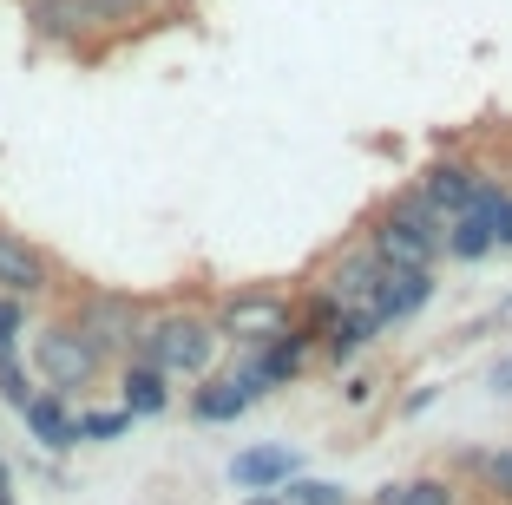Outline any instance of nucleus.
Here are the masks:
<instances>
[{"mask_svg": "<svg viewBox=\"0 0 512 505\" xmlns=\"http://www.w3.org/2000/svg\"><path fill=\"white\" fill-rule=\"evenodd\" d=\"M132 355L151 361L158 374H171V381H204L224 355V335H217L204 302H165V309H145Z\"/></svg>", "mask_w": 512, "mask_h": 505, "instance_id": "f257e3e1", "label": "nucleus"}, {"mask_svg": "<svg viewBox=\"0 0 512 505\" xmlns=\"http://www.w3.org/2000/svg\"><path fill=\"white\" fill-rule=\"evenodd\" d=\"M440 237H447V223L421 204L414 184L394 191L388 204L368 217V230H362V243L381 256V269H434L440 263Z\"/></svg>", "mask_w": 512, "mask_h": 505, "instance_id": "f03ea898", "label": "nucleus"}, {"mask_svg": "<svg viewBox=\"0 0 512 505\" xmlns=\"http://www.w3.org/2000/svg\"><path fill=\"white\" fill-rule=\"evenodd\" d=\"M20 355H27L33 381L66 394V401H86L92 387L106 381V355H99L66 315H46L40 328H27V348H20Z\"/></svg>", "mask_w": 512, "mask_h": 505, "instance_id": "7ed1b4c3", "label": "nucleus"}, {"mask_svg": "<svg viewBox=\"0 0 512 505\" xmlns=\"http://www.w3.org/2000/svg\"><path fill=\"white\" fill-rule=\"evenodd\" d=\"M145 309L151 302H138V296H125V289H106V283H79L73 296H66V322L86 335L99 355H106V368H119L125 355L138 348V328H145Z\"/></svg>", "mask_w": 512, "mask_h": 505, "instance_id": "20e7f679", "label": "nucleus"}, {"mask_svg": "<svg viewBox=\"0 0 512 505\" xmlns=\"http://www.w3.org/2000/svg\"><path fill=\"white\" fill-rule=\"evenodd\" d=\"M211 322L224 335V348H263L276 342L283 328H296V289H276V283H243V289H224L211 302Z\"/></svg>", "mask_w": 512, "mask_h": 505, "instance_id": "39448f33", "label": "nucleus"}, {"mask_svg": "<svg viewBox=\"0 0 512 505\" xmlns=\"http://www.w3.org/2000/svg\"><path fill=\"white\" fill-rule=\"evenodd\" d=\"M493 250H512V191L499 178H486L480 191H473V204L447 223L440 256H447V263H486Z\"/></svg>", "mask_w": 512, "mask_h": 505, "instance_id": "423d86ee", "label": "nucleus"}, {"mask_svg": "<svg viewBox=\"0 0 512 505\" xmlns=\"http://www.w3.org/2000/svg\"><path fill=\"white\" fill-rule=\"evenodd\" d=\"M60 289H66V276H60V263H53V250H40L14 223H0V296L53 302Z\"/></svg>", "mask_w": 512, "mask_h": 505, "instance_id": "0eeeda50", "label": "nucleus"}, {"mask_svg": "<svg viewBox=\"0 0 512 505\" xmlns=\"http://www.w3.org/2000/svg\"><path fill=\"white\" fill-rule=\"evenodd\" d=\"M270 387H263V374L250 368V355H237V368H211L204 381H191V420H204V427H224V420H243L256 401H263Z\"/></svg>", "mask_w": 512, "mask_h": 505, "instance_id": "6e6552de", "label": "nucleus"}, {"mask_svg": "<svg viewBox=\"0 0 512 505\" xmlns=\"http://www.w3.org/2000/svg\"><path fill=\"white\" fill-rule=\"evenodd\" d=\"M480 184H486L480 164H473L467 151H447V158H434V164L421 171V178H414V191H421V204L434 210L440 223H453L460 210L473 204V191H480Z\"/></svg>", "mask_w": 512, "mask_h": 505, "instance_id": "1a4fd4ad", "label": "nucleus"}, {"mask_svg": "<svg viewBox=\"0 0 512 505\" xmlns=\"http://www.w3.org/2000/svg\"><path fill=\"white\" fill-rule=\"evenodd\" d=\"M309 361H316V328L296 315V328H283L276 342H263V348H250V368L263 374V387H296L302 374H309Z\"/></svg>", "mask_w": 512, "mask_h": 505, "instance_id": "9d476101", "label": "nucleus"}, {"mask_svg": "<svg viewBox=\"0 0 512 505\" xmlns=\"http://www.w3.org/2000/svg\"><path fill=\"white\" fill-rule=\"evenodd\" d=\"M434 302V269H381L375 283V302H368V315L381 322V335L401 322H414V315Z\"/></svg>", "mask_w": 512, "mask_h": 505, "instance_id": "9b49d317", "label": "nucleus"}, {"mask_svg": "<svg viewBox=\"0 0 512 505\" xmlns=\"http://www.w3.org/2000/svg\"><path fill=\"white\" fill-rule=\"evenodd\" d=\"M375 342H381V322H375L368 309H335L329 322L316 328V355H322V361H335V368L362 361Z\"/></svg>", "mask_w": 512, "mask_h": 505, "instance_id": "f8f14e48", "label": "nucleus"}, {"mask_svg": "<svg viewBox=\"0 0 512 505\" xmlns=\"http://www.w3.org/2000/svg\"><path fill=\"white\" fill-rule=\"evenodd\" d=\"M73 407L79 401H66V394H53V387H33V401L20 407V420H27V433L46 446V453H73V446H79Z\"/></svg>", "mask_w": 512, "mask_h": 505, "instance_id": "ddd939ff", "label": "nucleus"}, {"mask_svg": "<svg viewBox=\"0 0 512 505\" xmlns=\"http://www.w3.org/2000/svg\"><path fill=\"white\" fill-rule=\"evenodd\" d=\"M119 407H125L132 420H158V414H171V374H158L151 361L125 355V361H119Z\"/></svg>", "mask_w": 512, "mask_h": 505, "instance_id": "4468645a", "label": "nucleus"}, {"mask_svg": "<svg viewBox=\"0 0 512 505\" xmlns=\"http://www.w3.org/2000/svg\"><path fill=\"white\" fill-rule=\"evenodd\" d=\"M296 473H302V460L289 453V446H243L237 460H230V486L237 492H276Z\"/></svg>", "mask_w": 512, "mask_h": 505, "instance_id": "2eb2a0df", "label": "nucleus"}, {"mask_svg": "<svg viewBox=\"0 0 512 505\" xmlns=\"http://www.w3.org/2000/svg\"><path fill=\"white\" fill-rule=\"evenodd\" d=\"M375 505H460V486L440 473H421V479H388L375 492Z\"/></svg>", "mask_w": 512, "mask_h": 505, "instance_id": "dca6fc26", "label": "nucleus"}, {"mask_svg": "<svg viewBox=\"0 0 512 505\" xmlns=\"http://www.w3.org/2000/svg\"><path fill=\"white\" fill-rule=\"evenodd\" d=\"M73 427H79V446H112L132 433V414L125 407H73Z\"/></svg>", "mask_w": 512, "mask_h": 505, "instance_id": "f3484780", "label": "nucleus"}, {"mask_svg": "<svg viewBox=\"0 0 512 505\" xmlns=\"http://www.w3.org/2000/svg\"><path fill=\"white\" fill-rule=\"evenodd\" d=\"M27 328H33V302L0 296V355H20L27 348Z\"/></svg>", "mask_w": 512, "mask_h": 505, "instance_id": "a211bd4d", "label": "nucleus"}, {"mask_svg": "<svg viewBox=\"0 0 512 505\" xmlns=\"http://www.w3.org/2000/svg\"><path fill=\"white\" fill-rule=\"evenodd\" d=\"M33 387H40V381H33L27 355H0V401H7V407L20 414V407L33 401Z\"/></svg>", "mask_w": 512, "mask_h": 505, "instance_id": "6ab92c4d", "label": "nucleus"}, {"mask_svg": "<svg viewBox=\"0 0 512 505\" xmlns=\"http://www.w3.org/2000/svg\"><path fill=\"white\" fill-rule=\"evenodd\" d=\"M276 492H283V505H348V492L342 486H329V479H283V486H276Z\"/></svg>", "mask_w": 512, "mask_h": 505, "instance_id": "aec40b11", "label": "nucleus"}, {"mask_svg": "<svg viewBox=\"0 0 512 505\" xmlns=\"http://www.w3.org/2000/svg\"><path fill=\"white\" fill-rule=\"evenodd\" d=\"M480 479H486V492L512 499V446L506 453H480Z\"/></svg>", "mask_w": 512, "mask_h": 505, "instance_id": "412c9836", "label": "nucleus"}, {"mask_svg": "<svg viewBox=\"0 0 512 505\" xmlns=\"http://www.w3.org/2000/svg\"><path fill=\"white\" fill-rule=\"evenodd\" d=\"M375 394H381V381H375V374H348V381H342V401H348V407H368Z\"/></svg>", "mask_w": 512, "mask_h": 505, "instance_id": "4be33fe9", "label": "nucleus"}, {"mask_svg": "<svg viewBox=\"0 0 512 505\" xmlns=\"http://www.w3.org/2000/svg\"><path fill=\"white\" fill-rule=\"evenodd\" d=\"M427 407H434V387H414V394H407V401H401V414H407V420H421Z\"/></svg>", "mask_w": 512, "mask_h": 505, "instance_id": "5701e85b", "label": "nucleus"}, {"mask_svg": "<svg viewBox=\"0 0 512 505\" xmlns=\"http://www.w3.org/2000/svg\"><path fill=\"white\" fill-rule=\"evenodd\" d=\"M493 387H499V394H512V355H506V361L493 368Z\"/></svg>", "mask_w": 512, "mask_h": 505, "instance_id": "b1692460", "label": "nucleus"}, {"mask_svg": "<svg viewBox=\"0 0 512 505\" xmlns=\"http://www.w3.org/2000/svg\"><path fill=\"white\" fill-rule=\"evenodd\" d=\"M0 505H14V473H7V460H0Z\"/></svg>", "mask_w": 512, "mask_h": 505, "instance_id": "393cba45", "label": "nucleus"}, {"mask_svg": "<svg viewBox=\"0 0 512 505\" xmlns=\"http://www.w3.org/2000/svg\"><path fill=\"white\" fill-rule=\"evenodd\" d=\"M243 505H283V492H250Z\"/></svg>", "mask_w": 512, "mask_h": 505, "instance_id": "a878e982", "label": "nucleus"}, {"mask_svg": "<svg viewBox=\"0 0 512 505\" xmlns=\"http://www.w3.org/2000/svg\"><path fill=\"white\" fill-rule=\"evenodd\" d=\"M506 315H512V302H506Z\"/></svg>", "mask_w": 512, "mask_h": 505, "instance_id": "bb28decb", "label": "nucleus"}, {"mask_svg": "<svg viewBox=\"0 0 512 505\" xmlns=\"http://www.w3.org/2000/svg\"><path fill=\"white\" fill-rule=\"evenodd\" d=\"M151 7H158V0H151Z\"/></svg>", "mask_w": 512, "mask_h": 505, "instance_id": "cd10ccee", "label": "nucleus"}]
</instances>
